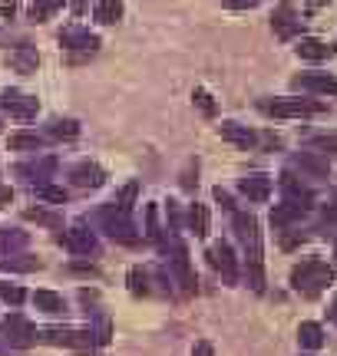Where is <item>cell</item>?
<instances>
[{"instance_id":"cell-1","label":"cell","mask_w":337,"mask_h":356,"mask_svg":"<svg viewBox=\"0 0 337 356\" xmlns=\"http://www.w3.org/2000/svg\"><path fill=\"white\" fill-rule=\"evenodd\" d=\"M235 231L245 244V284L255 293L265 291V257H261V231H258V218L245 215V211H235Z\"/></svg>"},{"instance_id":"cell-2","label":"cell","mask_w":337,"mask_h":356,"mask_svg":"<svg viewBox=\"0 0 337 356\" xmlns=\"http://www.w3.org/2000/svg\"><path fill=\"white\" fill-rule=\"evenodd\" d=\"M331 280H334V270H331L321 257H308V261H301V264L291 270V287L298 293H304V297H318Z\"/></svg>"},{"instance_id":"cell-3","label":"cell","mask_w":337,"mask_h":356,"mask_svg":"<svg viewBox=\"0 0 337 356\" xmlns=\"http://www.w3.org/2000/svg\"><path fill=\"white\" fill-rule=\"evenodd\" d=\"M261 113L274 115V119H304V115H321L324 102L321 99H301V96H281V99H265Z\"/></svg>"},{"instance_id":"cell-4","label":"cell","mask_w":337,"mask_h":356,"mask_svg":"<svg viewBox=\"0 0 337 356\" xmlns=\"http://www.w3.org/2000/svg\"><path fill=\"white\" fill-rule=\"evenodd\" d=\"M166 257H168V270H172V277L179 280V287L185 293H195V270L189 264V251H185V244L179 241V234H172L166 241Z\"/></svg>"},{"instance_id":"cell-5","label":"cell","mask_w":337,"mask_h":356,"mask_svg":"<svg viewBox=\"0 0 337 356\" xmlns=\"http://www.w3.org/2000/svg\"><path fill=\"white\" fill-rule=\"evenodd\" d=\"M100 225H103L106 234H109L113 241H119V244H136V241H139L136 225L130 221V215H126V211H119L116 204H109V208H103V211H100Z\"/></svg>"},{"instance_id":"cell-6","label":"cell","mask_w":337,"mask_h":356,"mask_svg":"<svg viewBox=\"0 0 337 356\" xmlns=\"http://www.w3.org/2000/svg\"><path fill=\"white\" fill-rule=\"evenodd\" d=\"M40 340H47V343H53V346L77 350V353H90L93 350V333L73 330V327H47V330H40Z\"/></svg>"},{"instance_id":"cell-7","label":"cell","mask_w":337,"mask_h":356,"mask_svg":"<svg viewBox=\"0 0 337 356\" xmlns=\"http://www.w3.org/2000/svg\"><path fill=\"white\" fill-rule=\"evenodd\" d=\"M40 333L37 327L30 323L26 317H20V314H10V317H3V323H0V340L7 346H33V340H37Z\"/></svg>"},{"instance_id":"cell-8","label":"cell","mask_w":337,"mask_h":356,"mask_svg":"<svg viewBox=\"0 0 337 356\" xmlns=\"http://www.w3.org/2000/svg\"><path fill=\"white\" fill-rule=\"evenodd\" d=\"M0 106H3V113L13 115V119H20V122H26V119H33V115L40 113V102L33 99V96L20 92V89H7Z\"/></svg>"},{"instance_id":"cell-9","label":"cell","mask_w":337,"mask_h":356,"mask_svg":"<svg viewBox=\"0 0 337 356\" xmlns=\"http://www.w3.org/2000/svg\"><path fill=\"white\" fill-rule=\"evenodd\" d=\"M208 261H212V267L221 274L225 284H235V280H238V257H235L232 244H225V241L212 244V248H208Z\"/></svg>"},{"instance_id":"cell-10","label":"cell","mask_w":337,"mask_h":356,"mask_svg":"<svg viewBox=\"0 0 337 356\" xmlns=\"http://www.w3.org/2000/svg\"><path fill=\"white\" fill-rule=\"evenodd\" d=\"M295 89L304 92H324V96H337V79L331 73H301L295 76Z\"/></svg>"},{"instance_id":"cell-11","label":"cell","mask_w":337,"mask_h":356,"mask_svg":"<svg viewBox=\"0 0 337 356\" xmlns=\"http://www.w3.org/2000/svg\"><path fill=\"white\" fill-rule=\"evenodd\" d=\"M272 26H274V33H278L281 40H291L301 30L298 10H295L291 3H281V7L274 10V17H272Z\"/></svg>"},{"instance_id":"cell-12","label":"cell","mask_w":337,"mask_h":356,"mask_svg":"<svg viewBox=\"0 0 337 356\" xmlns=\"http://www.w3.org/2000/svg\"><path fill=\"white\" fill-rule=\"evenodd\" d=\"M60 43H63L66 50H86L93 53L100 47V37L90 33V30H83V26H66L63 33H60Z\"/></svg>"},{"instance_id":"cell-13","label":"cell","mask_w":337,"mask_h":356,"mask_svg":"<svg viewBox=\"0 0 337 356\" xmlns=\"http://www.w3.org/2000/svg\"><path fill=\"white\" fill-rule=\"evenodd\" d=\"M63 244L73 251V254H93L96 251V234L83 225H73V228L63 234Z\"/></svg>"},{"instance_id":"cell-14","label":"cell","mask_w":337,"mask_h":356,"mask_svg":"<svg viewBox=\"0 0 337 356\" xmlns=\"http://www.w3.org/2000/svg\"><path fill=\"white\" fill-rule=\"evenodd\" d=\"M219 136L225 142H232L235 149H255V142H258V136H255V132H251V129L248 126H238V122H221L219 126Z\"/></svg>"},{"instance_id":"cell-15","label":"cell","mask_w":337,"mask_h":356,"mask_svg":"<svg viewBox=\"0 0 337 356\" xmlns=\"http://www.w3.org/2000/svg\"><path fill=\"white\" fill-rule=\"evenodd\" d=\"M238 191L245 195L248 202L261 204V202H268V195H272V178L268 175H248L238 181Z\"/></svg>"},{"instance_id":"cell-16","label":"cell","mask_w":337,"mask_h":356,"mask_svg":"<svg viewBox=\"0 0 337 356\" xmlns=\"http://www.w3.org/2000/svg\"><path fill=\"white\" fill-rule=\"evenodd\" d=\"M70 178H73V185H79V188H100V185H106V172L100 165H93V162L73 165Z\"/></svg>"},{"instance_id":"cell-17","label":"cell","mask_w":337,"mask_h":356,"mask_svg":"<svg viewBox=\"0 0 337 356\" xmlns=\"http://www.w3.org/2000/svg\"><path fill=\"white\" fill-rule=\"evenodd\" d=\"M298 56L301 60H311V63H321V60L334 56V47L318 37H304V40H298Z\"/></svg>"},{"instance_id":"cell-18","label":"cell","mask_w":337,"mask_h":356,"mask_svg":"<svg viewBox=\"0 0 337 356\" xmlns=\"http://www.w3.org/2000/svg\"><path fill=\"white\" fill-rule=\"evenodd\" d=\"M291 165L301 168L304 175H311V178H327V175H331V165H327L324 159H318L314 152H301V155H295V159H291Z\"/></svg>"},{"instance_id":"cell-19","label":"cell","mask_w":337,"mask_h":356,"mask_svg":"<svg viewBox=\"0 0 337 356\" xmlns=\"http://www.w3.org/2000/svg\"><path fill=\"white\" fill-rule=\"evenodd\" d=\"M308 208L304 204H295V202H281L274 204L272 211V225L274 228H288V225H295V221H301V215H304Z\"/></svg>"},{"instance_id":"cell-20","label":"cell","mask_w":337,"mask_h":356,"mask_svg":"<svg viewBox=\"0 0 337 356\" xmlns=\"http://www.w3.org/2000/svg\"><path fill=\"white\" fill-rule=\"evenodd\" d=\"M281 191H285V202H295V204H304L308 208V202H311V191L301 185L295 175H281Z\"/></svg>"},{"instance_id":"cell-21","label":"cell","mask_w":337,"mask_h":356,"mask_svg":"<svg viewBox=\"0 0 337 356\" xmlns=\"http://www.w3.org/2000/svg\"><path fill=\"white\" fill-rule=\"evenodd\" d=\"M93 20L96 24H119L123 20V3L119 0H100L96 7H93Z\"/></svg>"},{"instance_id":"cell-22","label":"cell","mask_w":337,"mask_h":356,"mask_svg":"<svg viewBox=\"0 0 337 356\" xmlns=\"http://www.w3.org/2000/svg\"><path fill=\"white\" fill-rule=\"evenodd\" d=\"M298 343L304 346V350H321L324 346V330H321V323H301L298 327Z\"/></svg>"},{"instance_id":"cell-23","label":"cell","mask_w":337,"mask_h":356,"mask_svg":"<svg viewBox=\"0 0 337 356\" xmlns=\"http://www.w3.org/2000/svg\"><path fill=\"white\" fill-rule=\"evenodd\" d=\"M40 261L33 254H0V270H20V274H26V270H37Z\"/></svg>"},{"instance_id":"cell-24","label":"cell","mask_w":337,"mask_h":356,"mask_svg":"<svg viewBox=\"0 0 337 356\" xmlns=\"http://www.w3.org/2000/svg\"><path fill=\"white\" fill-rule=\"evenodd\" d=\"M33 307L43 310V314H63L66 310L63 297H60V293H53V291H37L33 293Z\"/></svg>"},{"instance_id":"cell-25","label":"cell","mask_w":337,"mask_h":356,"mask_svg":"<svg viewBox=\"0 0 337 356\" xmlns=\"http://www.w3.org/2000/svg\"><path fill=\"white\" fill-rule=\"evenodd\" d=\"M189 231H192L195 238H205L208 234V208L205 204H189Z\"/></svg>"},{"instance_id":"cell-26","label":"cell","mask_w":337,"mask_h":356,"mask_svg":"<svg viewBox=\"0 0 337 356\" xmlns=\"http://www.w3.org/2000/svg\"><path fill=\"white\" fill-rule=\"evenodd\" d=\"M37 63H40V56H37V50H30V47H20V50L10 56V66L13 70H20V73L37 70Z\"/></svg>"},{"instance_id":"cell-27","label":"cell","mask_w":337,"mask_h":356,"mask_svg":"<svg viewBox=\"0 0 337 356\" xmlns=\"http://www.w3.org/2000/svg\"><path fill=\"white\" fill-rule=\"evenodd\" d=\"M17 248H26V234L24 231H10V228H0V254H10Z\"/></svg>"},{"instance_id":"cell-28","label":"cell","mask_w":337,"mask_h":356,"mask_svg":"<svg viewBox=\"0 0 337 356\" xmlns=\"http://www.w3.org/2000/svg\"><path fill=\"white\" fill-rule=\"evenodd\" d=\"M40 145H43V139H40L37 132H13V136H10V149H13V152H26V149H33V152H37Z\"/></svg>"},{"instance_id":"cell-29","label":"cell","mask_w":337,"mask_h":356,"mask_svg":"<svg viewBox=\"0 0 337 356\" xmlns=\"http://www.w3.org/2000/svg\"><path fill=\"white\" fill-rule=\"evenodd\" d=\"M63 7V0H33V7H30V17L37 20V24H43V20H50L53 13Z\"/></svg>"},{"instance_id":"cell-30","label":"cell","mask_w":337,"mask_h":356,"mask_svg":"<svg viewBox=\"0 0 337 356\" xmlns=\"http://www.w3.org/2000/svg\"><path fill=\"white\" fill-rule=\"evenodd\" d=\"M50 136L53 139H77L79 136V122L77 119H56L50 126Z\"/></svg>"},{"instance_id":"cell-31","label":"cell","mask_w":337,"mask_h":356,"mask_svg":"<svg viewBox=\"0 0 337 356\" xmlns=\"http://www.w3.org/2000/svg\"><path fill=\"white\" fill-rule=\"evenodd\" d=\"M53 168H56V162H53V159H43V162H37V165H20L17 168V175H30V181H33V178H47Z\"/></svg>"},{"instance_id":"cell-32","label":"cell","mask_w":337,"mask_h":356,"mask_svg":"<svg viewBox=\"0 0 337 356\" xmlns=\"http://www.w3.org/2000/svg\"><path fill=\"white\" fill-rule=\"evenodd\" d=\"M136 195H139V185H136V181H130L126 188L119 191V198H116V208H119V211H126V215H130L132 204H136Z\"/></svg>"},{"instance_id":"cell-33","label":"cell","mask_w":337,"mask_h":356,"mask_svg":"<svg viewBox=\"0 0 337 356\" xmlns=\"http://www.w3.org/2000/svg\"><path fill=\"white\" fill-rule=\"evenodd\" d=\"M130 291L139 297V293H149V274L143 267H132L130 270Z\"/></svg>"},{"instance_id":"cell-34","label":"cell","mask_w":337,"mask_h":356,"mask_svg":"<svg viewBox=\"0 0 337 356\" xmlns=\"http://www.w3.org/2000/svg\"><path fill=\"white\" fill-rule=\"evenodd\" d=\"M37 195L43 202H53V204L66 202V188H56V185H37Z\"/></svg>"},{"instance_id":"cell-35","label":"cell","mask_w":337,"mask_h":356,"mask_svg":"<svg viewBox=\"0 0 337 356\" xmlns=\"http://www.w3.org/2000/svg\"><path fill=\"white\" fill-rule=\"evenodd\" d=\"M0 297H3V300H7V304L20 307V304H24V297H26V293L20 291V287H17V284H3V280H0Z\"/></svg>"},{"instance_id":"cell-36","label":"cell","mask_w":337,"mask_h":356,"mask_svg":"<svg viewBox=\"0 0 337 356\" xmlns=\"http://www.w3.org/2000/svg\"><path fill=\"white\" fill-rule=\"evenodd\" d=\"M311 149L337 155V136H314V139H311Z\"/></svg>"},{"instance_id":"cell-37","label":"cell","mask_w":337,"mask_h":356,"mask_svg":"<svg viewBox=\"0 0 337 356\" xmlns=\"http://www.w3.org/2000/svg\"><path fill=\"white\" fill-rule=\"evenodd\" d=\"M26 218H30V221H40V225H53V228L60 225V218L50 215V211H43V208H30V211H26Z\"/></svg>"},{"instance_id":"cell-38","label":"cell","mask_w":337,"mask_h":356,"mask_svg":"<svg viewBox=\"0 0 337 356\" xmlns=\"http://www.w3.org/2000/svg\"><path fill=\"white\" fill-rule=\"evenodd\" d=\"M146 234L156 241L159 238V228H156V204H146Z\"/></svg>"},{"instance_id":"cell-39","label":"cell","mask_w":337,"mask_h":356,"mask_svg":"<svg viewBox=\"0 0 337 356\" xmlns=\"http://www.w3.org/2000/svg\"><path fill=\"white\" fill-rule=\"evenodd\" d=\"M192 99L198 102V106H202V113H208V115L215 113V102H212V96H208L205 89H195V92H192Z\"/></svg>"},{"instance_id":"cell-40","label":"cell","mask_w":337,"mask_h":356,"mask_svg":"<svg viewBox=\"0 0 337 356\" xmlns=\"http://www.w3.org/2000/svg\"><path fill=\"white\" fill-rule=\"evenodd\" d=\"M261 0H225V7L228 10H251V7H258Z\"/></svg>"},{"instance_id":"cell-41","label":"cell","mask_w":337,"mask_h":356,"mask_svg":"<svg viewBox=\"0 0 337 356\" xmlns=\"http://www.w3.org/2000/svg\"><path fill=\"white\" fill-rule=\"evenodd\" d=\"M166 215H168V221H172V231H179L182 228V218H179V208H175V202H168Z\"/></svg>"},{"instance_id":"cell-42","label":"cell","mask_w":337,"mask_h":356,"mask_svg":"<svg viewBox=\"0 0 337 356\" xmlns=\"http://www.w3.org/2000/svg\"><path fill=\"white\" fill-rule=\"evenodd\" d=\"M192 356H215V346L208 343V340H198L195 350H192Z\"/></svg>"},{"instance_id":"cell-43","label":"cell","mask_w":337,"mask_h":356,"mask_svg":"<svg viewBox=\"0 0 337 356\" xmlns=\"http://www.w3.org/2000/svg\"><path fill=\"white\" fill-rule=\"evenodd\" d=\"M215 202H221L225 208H235V204H232V195H228V191H221V188H215Z\"/></svg>"},{"instance_id":"cell-44","label":"cell","mask_w":337,"mask_h":356,"mask_svg":"<svg viewBox=\"0 0 337 356\" xmlns=\"http://www.w3.org/2000/svg\"><path fill=\"white\" fill-rule=\"evenodd\" d=\"M10 198H13V191L7 188V185H0V208H3V204H10Z\"/></svg>"},{"instance_id":"cell-45","label":"cell","mask_w":337,"mask_h":356,"mask_svg":"<svg viewBox=\"0 0 337 356\" xmlns=\"http://www.w3.org/2000/svg\"><path fill=\"white\" fill-rule=\"evenodd\" d=\"M73 270H79V274H96V267L93 264H73Z\"/></svg>"},{"instance_id":"cell-46","label":"cell","mask_w":337,"mask_h":356,"mask_svg":"<svg viewBox=\"0 0 337 356\" xmlns=\"http://www.w3.org/2000/svg\"><path fill=\"white\" fill-rule=\"evenodd\" d=\"M324 221H337V208H324Z\"/></svg>"},{"instance_id":"cell-47","label":"cell","mask_w":337,"mask_h":356,"mask_svg":"<svg viewBox=\"0 0 337 356\" xmlns=\"http://www.w3.org/2000/svg\"><path fill=\"white\" fill-rule=\"evenodd\" d=\"M331 320L337 323V297H334V304H331Z\"/></svg>"},{"instance_id":"cell-48","label":"cell","mask_w":337,"mask_h":356,"mask_svg":"<svg viewBox=\"0 0 337 356\" xmlns=\"http://www.w3.org/2000/svg\"><path fill=\"white\" fill-rule=\"evenodd\" d=\"M311 3L314 7H321V3H331V0H311Z\"/></svg>"},{"instance_id":"cell-49","label":"cell","mask_w":337,"mask_h":356,"mask_svg":"<svg viewBox=\"0 0 337 356\" xmlns=\"http://www.w3.org/2000/svg\"><path fill=\"white\" fill-rule=\"evenodd\" d=\"M0 356H10V353H3V350H0Z\"/></svg>"},{"instance_id":"cell-50","label":"cell","mask_w":337,"mask_h":356,"mask_svg":"<svg viewBox=\"0 0 337 356\" xmlns=\"http://www.w3.org/2000/svg\"><path fill=\"white\" fill-rule=\"evenodd\" d=\"M334 254H337V244H334Z\"/></svg>"}]
</instances>
